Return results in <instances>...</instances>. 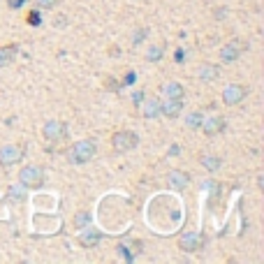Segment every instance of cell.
Returning a JSON list of instances; mask_svg holds the SVG:
<instances>
[{
    "label": "cell",
    "mask_w": 264,
    "mask_h": 264,
    "mask_svg": "<svg viewBox=\"0 0 264 264\" xmlns=\"http://www.w3.org/2000/svg\"><path fill=\"white\" fill-rule=\"evenodd\" d=\"M162 93H165V97H172V100H183V97H186V88H183V84H179V81L165 84L162 86Z\"/></svg>",
    "instance_id": "2e32d148"
},
{
    "label": "cell",
    "mask_w": 264,
    "mask_h": 264,
    "mask_svg": "<svg viewBox=\"0 0 264 264\" xmlns=\"http://www.w3.org/2000/svg\"><path fill=\"white\" fill-rule=\"evenodd\" d=\"M54 26H56V28H65V26H67V19H65V17H56V19H54Z\"/></svg>",
    "instance_id": "f1b7e54d"
},
{
    "label": "cell",
    "mask_w": 264,
    "mask_h": 264,
    "mask_svg": "<svg viewBox=\"0 0 264 264\" xmlns=\"http://www.w3.org/2000/svg\"><path fill=\"white\" fill-rule=\"evenodd\" d=\"M17 56H19V44L17 42L3 44V47H0V70L12 65L14 60H17Z\"/></svg>",
    "instance_id": "7c38bea8"
},
{
    "label": "cell",
    "mask_w": 264,
    "mask_h": 264,
    "mask_svg": "<svg viewBox=\"0 0 264 264\" xmlns=\"http://www.w3.org/2000/svg\"><path fill=\"white\" fill-rule=\"evenodd\" d=\"M162 56H165V44H153V47L146 51L144 58L149 60V63H158V60H162Z\"/></svg>",
    "instance_id": "ffe728a7"
},
{
    "label": "cell",
    "mask_w": 264,
    "mask_h": 264,
    "mask_svg": "<svg viewBox=\"0 0 264 264\" xmlns=\"http://www.w3.org/2000/svg\"><path fill=\"white\" fill-rule=\"evenodd\" d=\"M135 81H137V74H135V72H127L125 79H123V86H130V84H135Z\"/></svg>",
    "instance_id": "4316f807"
},
{
    "label": "cell",
    "mask_w": 264,
    "mask_h": 264,
    "mask_svg": "<svg viewBox=\"0 0 264 264\" xmlns=\"http://www.w3.org/2000/svg\"><path fill=\"white\" fill-rule=\"evenodd\" d=\"M37 10H54L58 5V0H35Z\"/></svg>",
    "instance_id": "cb8c5ba5"
},
{
    "label": "cell",
    "mask_w": 264,
    "mask_h": 264,
    "mask_svg": "<svg viewBox=\"0 0 264 264\" xmlns=\"http://www.w3.org/2000/svg\"><path fill=\"white\" fill-rule=\"evenodd\" d=\"M28 21H30V24H40V10H33L30 17H28Z\"/></svg>",
    "instance_id": "f546056e"
},
{
    "label": "cell",
    "mask_w": 264,
    "mask_h": 264,
    "mask_svg": "<svg viewBox=\"0 0 264 264\" xmlns=\"http://www.w3.org/2000/svg\"><path fill=\"white\" fill-rule=\"evenodd\" d=\"M42 137L49 144H58V142H65L70 137V127L63 120H47L42 125Z\"/></svg>",
    "instance_id": "3957f363"
},
{
    "label": "cell",
    "mask_w": 264,
    "mask_h": 264,
    "mask_svg": "<svg viewBox=\"0 0 264 264\" xmlns=\"http://www.w3.org/2000/svg\"><path fill=\"white\" fill-rule=\"evenodd\" d=\"M88 222H90V213L81 211V213H77V218H74V227H86Z\"/></svg>",
    "instance_id": "7402d4cb"
},
{
    "label": "cell",
    "mask_w": 264,
    "mask_h": 264,
    "mask_svg": "<svg viewBox=\"0 0 264 264\" xmlns=\"http://www.w3.org/2000/svg\"><path fill=\"white\" fill-rule=\"evenodd\" d=\"M149 37V28H137V33H132V44L137 47V44H142Z\"/></svg>",
    "instance_id": "44dd1931"
},
{
    "label": "cell",
    "mask_w": 264,
    "mask_h": 264,
    "mask_svg": "<svg viewBox=\"0 0 264 264\" xmlns=\"http://www.w3.org/2000/svg\"><path fill=\"white\" fill-rule=\"evenodd\" d=\"M167 186L172 188V190H183V188H188V183H190V176L183 172V169H172V172H167Z\"/></svg>",
    "instance_id": "30bf717a"
},
{
    "label": "cell",
    "mask_w": 264,
    "mask_h": 264,
    "mask_svg": "<svg viewBox=\"0 0 264 264\" xmlns=\"http://www.w3.org/2000/svg\"><path fill=\"white\" fill-rule=\"evenodd\" d=\"M139 146V135L132 130H118L111 135V149L116 153H127V151Z\"/></svg>",
    "instance_id": "7a4b0ae2"
},
{
    "label": "cell",
    "mask_w": 264,
    "mask_h": 264,
    "mask_svg": "<svg viewBox=\"0 0 264 264\" xmlns=\"http://www.w3.org/2000/svg\"><path fill=\"white\" fill-rule=\"evenodd\" d=\"M218 77H220V67H218L216 63H204V65L199 67V79H202L204 84H209V81H216Z\"/></svg>",
    "instance_id": "9a60e30c"
},
{
    "label": "cell",
    "mask_w": 264,
    "mask_h": 264,
    "mask_svg": "<svg viewBox=\"0 0 264 264\" xmlns=\"http://www.w3.org/2000/svg\"><path fill=\"white\" fill-rule=\"evenodd\" d=\"M142 107V116L146 120H156L160 118V97H149L144 104H139Z\"/></svg>",
    "instance_id": "4fadbf2b"
},
{
    "label": "cell",
    "mask_w": 264,
    "mask_h": 264,
    "mask_svg": "<svg viewBox=\"0 0 264 264\" xmlns=\"http://www.w3.org/2000/svg\"><path fill=\"white\" fill-rule=\"evenodd\" d=\"M26 3H28V0H7V7H10V10H21Z\"/></svg>",
    "instance_id": "d4e9b609"
},
{
    "label": "cell",
    "mask_w": 264,
    "mask_h": 264,
    "mask_svg": "<svg viewBox=\"0 0 264 264\" xmlns=\"http://www.w3.org/2000/svg\"><path fill=\"white\" fill-rule=\"evenodd\" d=\"M227 12H229L227 7H218V10H216V14H213V17H216V19H225V17H227Z\"/></svg>",
    "instance_id": "4dcf8cb0"
},
{
    "label": "cell",
    "mask_w": 264,
    "mask_h": 264,
    "mask_svg": "<svg viewBox=\"0 0 264 264\" xmlns=\"http://www.w3.org/2000/svg\"><path fill=\"white\" fill-rule=\"evenodd\" d=\"M7 197L12 199V202H26V197H28V188L26 186H12L10 190H7Z\"/></svg>",
    "instance_id": "ac0fdd59"
},
{
    "label": "cell",
    "mask_w": 264,
    "mask_h": 264,
    "mask_svg": "<svg viewBox=\"0 0 264 264\" xmlns=\"http://www.w3.org/2000/svg\"><path fill=\"white\" fill-rule=\"evenodd\" d=\"M183 111V100H172L167 97L165 102L160 100V116H167V118H176V116Z\"/></svg>",
    "instance_id": "8fae6325"
},
{
    "label": "cell",
    "mask_w": 264,
    "mask_h": 264,
    "mask_svg": "<svg viewBox=\"0 0 264 264\" xmlns=\"http://www.w3.org/2000/svg\"><path fill=\"white\" fill-rule=\"evenodd\" d=\"M248 49V42H243V40H239V37H234V40H229L225 47L220 49V63H236V60L243 56V51Z\"/></svg>",
    "instance_id": "8992f818"
},
{
    "label": "cell",
    "mask_w": 264,
    "mask_h": 264,
    "mask_svg": "<svg viewBox=\"0 0 264 264\" xmlns=\"http://www.w3.org/2000/svg\"><path fill=\"white\" fill-rule=\"evenodd\" d=\"M19 183L26 188H30V190H35V188H42L44 183V169L37 167V165H26V167H21V172H19Z\"/></svg>",
    "instance_id": "277c9868"
},
{
    "label": "cell",
    "mask_w": 264,
    "mask_h": 264,
    "mask_svg": "<svg viewBox=\"0 0 264 264\" xmlns=\"http://www.w3.org/2000/svg\"><path fill=\"white\" fill-rule=\"evenodd\" d=\"M116 250H118V252H120V255H123V257H125V259H135V252H130L125 246H123V243H120V246L116 248Z\"/></svg>",
    "instance_id": "484cf974"
},
{
    "label": "cell",
    "mask_w": 264,
    "mask_h": 264,
    "mask_svg": "<svg viewBox=\"0 0 264 264\" xmlns=\"http://www.w3.org/2000/svg\"><path fill=\"white\" fill-rule=\"evenodd\" d=\"M142 100H144V93H142V90H137V93L132 95V102H135V107H139V104H142Z\"/></svg>",
    "instance_id": "83f0119b"
},
{
    "label": "cell",
    "mask_w": 264,
    "mask_h": 264,
    "mask_svg": "<svg viewBox=\"0 0 264 264\" xmlns=\"http://www.w3.org/2000/svg\"><path fill=\"white\" fill-rule=\"evenodd\" d=\"M202 243H204V239H202L199 232H186V234L179 236V248L183 252H197L202 248Z\"/></svg>",
    "instance_id": "ba28073f"
},
{
    "label": "cell",
    "mask_w": 264,
    "mask_h": 264,
    "mask_svg": "<svg viewBox=\"0 0 264 264\" xmlns=\"http://www.w3.org/2000/svg\"><path fill=\"white\" fill-rule=\"evenodd\" d=\"M248 95V86L243 84H229L227 88L222 90V102L227 104V107H236V104H241L243 100H246Z\"/></svg>",
    "instance_id": "52a82bcc"
},
{
    "label": "cell",
    "mask_w": 264,
    "mask_h": 264,
    "mask_svg": "<svg viewBox=\"0 0 264 264\" xmlns=\"http://www.w3.org/2000/svg\"><path fill=\"white\" fill-rule=\"evenodd\" d=\"M104 88H107V90H116V93H118V90L123 88V84H120L118 79H111V77H107V79H104Z\"/></svg>",
    "instance_id": "603a6c76"
},
{
    "label": "cell",
    "mask_w": 264,
    "mask_h": 264,
    "mask_svg": "<svg viewBox=\"0 0 264 264\" xmlns=\"http://www.w3.org/2000/svg\"><path fill=\"white\" fill-rule=\"evenodd\" d=\"M199 165L204 169H209V172H218V169L222 167V158L220 156H199Z\"/></svg>",
    "instance_id": "e0dca14e"
},
{
    "label": "cell",
    "mask_w": 264,
    "mask_h": 264,
    "mask_svg": "<svg viewBox=\"0 0 264 264\" xmlns=\"http://www.w3.org/2000/svg\"><path fill=\"white\" fill-rule=\"evenodd\" d=\"M202 123H204V114H202V111H192V114L186 116V127L188 130H199Z\"/></svg>",
    "instance_id": "d6986e66"
},
{
    "label": "cell",
    "mask_w": 264,
    "mask_h": 264,
    "mask_svg": "<svg viewBox=\"0 0 264 264\" xmlns=\"http://www.w3.org/2000/svg\"><path fill=\"white\" fill-rule=\"evenodd\" d=\"M102 241V232L100 229H84L81 234H79V243L84 248H93V246H97Z\"/></svg>",
    "instance_id": "5bb4252c"
},
{
    "label": "cell",
    "mask_w": 264,
    "mask_h": 264,
    "mask_svg": "<svg viewBox=\"0 0 264 264\" xmlns=\"http://www.w3.org/2000/svg\"><path fill=\"white\" fill-rule=\"evenodd\" d=\"M24 156H26V146H21V144L0 146V167L3 169L14 167V165H19V162L24 160Z\"/></svg>",
    "instance_id": "5b68a950"
},
{
    "label": "cell",
    "mask_w": 264,
    "mask_h": 264,
    "mask_svg": "<svg viewBox=\"0 0 264 264\" xmlns=\"http://www.w3.org/2000/svg\"><path fill=\"white\" fill-rule=\"evenodd\" d=\"M95 156H97V142L95 139H81V142H74L65 153V158H67L70 165H86V162H90Z\"/></svg>",
    "instance_id": "6da1fadb"
},
{
    "label": "cell",
    "mask_w": 264,
    "mask_h": 264,
    "mask_svg": "<svg viewBox=\"0 0 264 264\" xmlns=\"http://www.w3.org/2000/svg\"><path fill=\"white\" fill-rule=\"evenodd\" d=\"M225 127H227V120L222 118V116H211V118H204V123H202L199 130L204 132L206 137H216V135L225 132Z\"/></svg>",
    "instance_id": "9c48e42d"
}]
</instances>
